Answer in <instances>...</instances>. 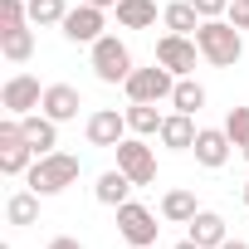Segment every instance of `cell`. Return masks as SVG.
Returning a JSON list of instances; mask_svg holds the SVG:
<instances>
[{"instance_id":"d590c367","label":"cell","mask_w":249,"mask_h":249,"mask_svg":"<svg viewBox=\"0 0 249 249\" xmlns=\"http://www.w3.org/2000/svg\"><path fill=\"white\" fill-rule=\"evenodd\" d=\"M152 249H157V244H152Z\"/></svg>"},{"instance_id":"7402d4cb","label":"cell","mask_w":249,"mask_h":249,"mask_svg":"<svg viewBox=\"0 0 249 249\" xmlns=\"http://www.w3.org/2000/svg\"><path fill=\"white\" fill-rule=\"evenodd\" d=\"M35 157H39V152L20 137V142H10V147H0V171H5V176H25V171L35 166Z\"/></svg>"},{"instance_id":"52a82bcc","label":"cell","mask_w":249,"mask_h":249,"mask_svg":"<svg viewBox=\"0 0 249 249\" xmlns=\"http://www.w3.org/2000/svg\"><path fill=\"white\" fill-rule=\"evenodd\" d=\"M59 30H64L69 44H98L103 30H107V10H98V5H88V0H83V5H73V10L64 15Z\"/></svg>"},{"instance_id":"f546056e","label":"cell","mask_w":249,"mask_h":249,"mask_svg":"<svg viewBox=\"0 0 249 249\" xmlns=\"http://www.w3.org/2000/svg\"><path fill=\"white\" fill-rule=\"evenodd\" d=\"M44 249H83V244H78V239H69V234H59V239H49Z\"/></svg>"},{"instance_id":"83f0119b","label":"cell","mask_w":249,"mask_h":249,"mask_svg":"<svg viewBox=\"0 0 249 249\" xmlns=\"http://www.w3.org/2000/svg\"><path fill=\"white\" fill-rule=\"evenodd\" d=\"M225 20H230L234 30H249V0H230V10H225Z\"/></svg>"},{"instance_id":"5bb4252c","label":"cell","mask_w":249,"mask_h":249,"mask_svg":"<svg viewBox=\"0 0 249 249\" xmlns=\"http://www.w3.org/2000/svg\"><path fill=\"white\" fill-rule=\"evenodd\" d=\"M191 239H196L200 249H220V244L230 239L225 215H215V210H196V220H191Z\"/></svg>"},{"instance_id":"5b68a950","label":"cell","mask_w":249,"mask_h":249,"mask_svg":"<svg viewBox=\"0 0 249 249\" xmlns=\"http://www.w3.org/2000/svg\"><path fill=\"white\" fill-rule=\"evenodd\" d=\"M112 152H117V171H127L132 186H152V181H157V152H152L142 137H122Z\"/></svg>"},{"instance_id":"484cf974","label":"cell","mask_w":249,"mask_h":249,"mask_svg":"<svg viewBox=\"0 0 249 249\" xmlns=\"http://www.w3.org/2000/svg\"><path fill=\"white\" fill-rule=\"evenodd\" d=\"M225 132H230V142L244 152L249 147V107H230V117H225Z\"/></svg>"},{"instance_id":"4fadbf2b","label":"cell","mask_w":249,"mask_h":249,"mask_svg":"<svg viewBox=\"0 0 249 249\" xmlns=\"http://www.w3.org/2000/svg\"><path fill=\"white\" fill-rule=\"evenodd\" d=\"M78 107H83V98H78V88H73V83H49V88H44L39 112H49L54 122H73V117H78Z\"/></svg>"},{"instance_id":"ffe728a7","label":"cell","mask_w":249,"mask_h":249,"mask_svg":"<svg viewBox=\"0 0 249 249\" xmlns=\"http://www.w3.org/2000/svg\"><path fill=\"white\" fill-rule=\"evenodd\" d=\"M196 191H166L161 196V220H171V225H191L196 220Z\"/></svg>"},{"instance_id":"ac0fdd59","label":"cell","mask_w":249,"mask_h":249,"mask_svg":"<svg viewBox=\"0 0 249 249\" xmlns=\"http://www.w3.org/2000/svg\"><path fill=\"white\" fill-rule=\"evenodd\" d=\"M0 54H5L10 64H25L35 54V30L30 25H15V30H0Z\"/></svg>"},{"instance_id":"30bf717a","label":"cell","mask_w":249,"mask_h":249,"mask_svg":"<svg viewBox=\"0 0 249 249\" xmlns=\"http://www.w3.org/2000/svg\"><path fill=\"white\" fill-rule=\"evenodd\" d=\"M83 132H88L93 147H117L132 127H127V112H117V107H98V112L88 117V127H83Z\"/></svg>"},{"instance_id":"f1b7e54d","label":"cell","mask_w":249,"mask_h":249,"mask_svg":"<svg viewBox=\"0 0 249 249\" xmlns=\"http://www.w3.org/2000/svg\"><path fill=\"white\" fill-rule=\"evenodd\" d=\"M191 5L200 10V20H220V15L230 10V0H191Z\"/></svg>"},{"instance_id":"6da1fadb","label":"cell","mask_w":249,"mask_h":249,"mask_svg":"<svg viewBox=\"0 0 249 249\" xmlns=\"http://www.w3.org/2000/svg\"><path fill=\"white\" fill-rule=\"evenodd\" d=\"M196 44H200V59L215 64V69H234L244 59V39H239V30L230 20H200Z\"/></svg>"},{"instance_id":"e575fe53","label":"cell","mask_w":249,"mask_h":249,"mask_svg":"<svg viewBox=\"0 0 249 249\" xmlns=\"http://www.w3.org/2000/svg\"><path fill=\"white\" fill-rule=\"evenodd\" d=\"M244 161H249V147H244Z\"/></svg>"},{"instance_id":"9a60e30c","label":"cell","mask_w":249,"mask_h":249,"mask_svg":"<svg viewBox=\"0 0 249 249\" xmlns=\"http://www.w3.org/2000/svg\"><path fill=\"white\" fill-rule=\"evenodd\" d=\"M196 122H191V112H171L166 122H161V147H171V152H191L196 147Z\"/></svg>"},{"instance_id":"9c48e42d","label":"cell","mask_w":249,"mask_h":249,"mask_svg":"<svg viewBox=\"0 0 249 249\" xmlns=\"http://www.w3.org/2000/svg\"><path fill=\"white\" fill-rule=\"evenodd\" d=\"M39 103H44V88H39L35 73H15V78H5V88H0V107H5L10 117H25Z\"/></svg>"},{"instance_id":"8fae6325","label":"cell","mask_w":249,"mask_h":249,"mask_svg":"<svg viewBox=\"0 0 249 249\" xmlns=\"http://www.w3.org/2000/svg\"><path fill=\"white\" fill-rule=\"evenodd\" d=\"M191 152H196V161H200V166L220 171V166L230 161L234 142H230V132H225V127H200V132H196V147H191Z\"/></svg>"},{"instance_id":"7c38bea8","label":"cell","mask_w":249,"mask_h":249,"mask_svg":"<svg viewBox=\"0 0 249 249\" xmlns=\"http://www.w3.org/2000/svg\"><path fill=\"white\" fill-rule=\"evenodd\" d=\"M20 127H25V142H30L39 157L59 152V122H54L49 112H25V117H20Z\"/></svg>"},{"instance_id":"4dcf8cb0","label":"cell","mask_w":249,"mask_h":249,"mask_svg":"<svg viewBox=\"0 0 249 249\" xmlns=\"http://www.w3.org/2000/svg\"><path fill=\"white\" fill-rule=\"evenodd\" d=\"M88 5H98V10H117V0H88Z\"/></svg>"},{"instance_id":"836d02e7","label":"cell","mask_w":249,"mask_h":249,"mask_svg":"<svg viewBox=\"0 0 249 249\" xmlns=\"http://www.w3.org/2000/svg\"><path fill=\"white\" fill-rule=\"evenodd\" d=\"M244 205H249V181H244Z\"/></svg>"},{"instance_id":"4316f807","label":"cell","mask_w":249,"mask_h":249,"mask_svg":"<svg viewBox=\"0 0 249 249\" xmlns=\"http://www.w3.org/2000/svg\"><path fill=\"white\" fill-rule=\"evenodd\" d=\"M30 25V0H0V30Z\"/></svg>"},{"instance_id":"44dd1931","label":"cell","mask_w":249,"mask_h":249,"mask_svg":"<svg viewBox=\"0 0 249 249\" xmlns=\"http://www.w3.org/2000/svg\"><path fill=\"white\" fill-rule=\"evenodd\" d=\"M161 112H157V103H132L127 107V127L137 132V137H161Z\"/></svg>"},{"instance_id":"d4e9b609","label":"cell","mask_w":249,"mask_h":249,"mask_svg":"<svg viewBox=\"0 0 249 249\" xmlns=\"http://www.w3.org/2000/svg\"><path fill=\"white\" fill-rule=\"evenodd\" d=\"M64 15H69V5H64V0H30V25H39V30L64 25Z\"/></svg>"},{"instance_id":"603a6c76","label":"cell","mask_w":249,"mask_h":249,"mask_svg":"<svg viewBox=\"0 0 249 249\" xmlns=\"http://www.w3.org/2000/svg\"><path fill=\"white\" fill-rule=\"evenodd\" d=\"M171 107H176V112H191V117H196V112L205 107V88H200L196 78H176V88H171Z\"/></svg>"},{"instance_id":"d6986e66","label":"cell","mask_w":249,"mask_h":249,"mask_svg":"<svg viewBox=\"0 0 249 249\" xmlns=\"http://www.w3.org/2000/svg\"><path fill=\"white\" fill-rule=\"evenodd\" d=\"M161 25H166L171 35H196V30H200V10L191 5V0H171V5L161 10Z\"/></svg>"},{"instance_id":"8992f818","label":"cell","mask_w":249,"mask_h":249,"mask_svg":"<svg viewBox=\"0 0 249 249\" xmlns=\"http://www.w3.org/2000/svg\"><path fill=\"white\" fill-rule=\"evenodd\" d=\"M157 215L147 210V205H137V200H127V205H117V234L127 239L132 249H152L157 244Z\"/></svg>"},{"instance_id":"cb8c5ba5","label":"cell","mask_w":249,"mask_h":249,"mask_svg":"<svg viewBox=\"0 0 249 249\" xmlns=\"http://www.w3.org/2000/svg\"><path fill=\"white\" fill-rule=\"evenodd\" d=\"M5 220L10 225H35L39 220V191H20L5 200Z\"/></svg>"},{"instance_id":"277c9868","label":"cell","mask_w":249,"mask_h":249,"mask_svg":"<svg viewBox=\"0 0 249 249\" xmlns=\"http://www.w3.org/2000/svg\"><path fill=\"white\" fill-rule=\"evenodd\" d=\"M122 88H127V98H132V103H161V98H171V88H176V73H171L166 64L132 69Z\"/></svg>"},{"instance_id":"3957f363","label":"cell","mask_w":249,"mask_h":249,"mask_svg":"<svg viewBox=\"0 0 249 249\" xmlns=\"http://www.w3.org/2000/svg\"><path fill=\"white\" fill-rule=\"evenodd\" d=\"M93 73H98V83H127L132 54H127V44H122L117 35H103L93 44Z\"/></svg>"},{"instance_id":"e0dca14e","label":"cell","mask_w":249,"mask_h":249,"mask_svg":"<svg viewBox=\"0 0 249 249\" xmlns=\"http://www.w3.org/2000/svg\"><path fill=\"white\" fill-rule=\"evenodd\" d=\"M117 25L122 30H152L157 25V0H117Z\"/></svg>"},{"instance_id":"ba28073f","label":"cell","mask_w":249,"mask_h":249,"mask_svg":"<svg viewBox=\"0 0 249 249\" xmlns=\"http://www.w3.org/2000/svg\"><path fill=\"white\" fill-rule=\"evenodd\" d=\"M196 59H200V44H196V35H161L157 39V64H166L176 78H191V69H196Z\"/></svg>"},{"instance_id":"1f68e13d","label":"cell","mask_w":249,"mask_h":249,"mask_svg":"<svg viewBox=\"0 0 249 249\" xmlns=\"http://www.w3.org/2000/svg\"><path fill=\"white\" fill-rule=\"evenodd\" d=\"M220 249H249V244H244V239H225Z\"/></svg>"},{"instance_id":"d6a6232c","label":"cell","mask_w":249,"mask_h":249,"mask_svg":"<svg viewBox=\"0 0 249 249\" xmlns=\"http://www.w3.org/2000/svg\"><path fill=\"white\" fill-rule=\"evenodd\" d=\"M176 249H200V244H196V239H191V234H186V239H181V244H176Z\"/></svg>"},{"instance_id":"2e32d148","label":"cell","mask_w":249,"mask_h":249,"mask_svg":"<svg viewBox=\"0 0 249 249\" xmlns=\"http://www.w3.org/2000/svg\"><path fill=\"white\" fill-rule=\"evenodd\" d=\"M93 196H98V205H127V196H132V176L127 171H103L98 176V186H93Z\"/></svg>"},{"instance_id":"7a4b0ae2","label":"cell","mask_w":249,"mask_h":249,"mask_svg":"<svg viewBox=\"0 0 249 249\" xmlns=\"http://www.w3.org/2000/svg\"><path fill=\"white\" fill-rule=\"evenodd\" d=\"M78 157H69V152H49V157H35V166L25 171V181H30V191H39V196H59V191H69L73 181H78Z\"/></svg>"}]
</instances>
